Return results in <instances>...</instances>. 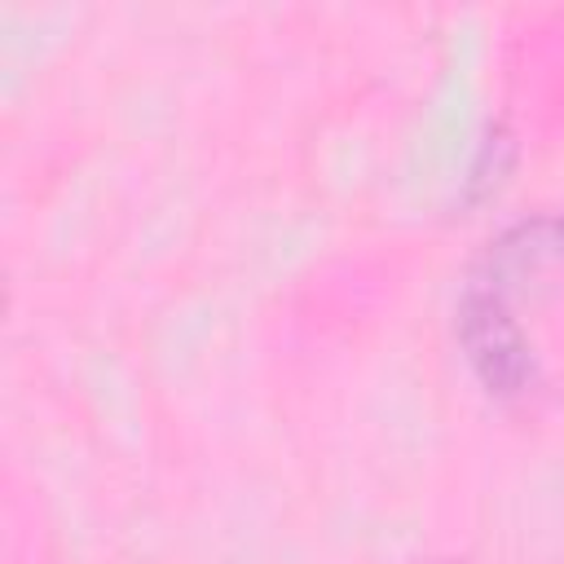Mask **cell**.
I'll return each instance as SVG.
<instances>
[{"label": "cell", "instance_id": "6da1fadb", "mask_svg": "<svg viewBox=\"0 0 564 564\" xmlns=\"http://www.w3.org/2000/svg\"><path fill=\"white\" fill-rule=\"evenodd\" d=\"M463 339H467V352L480 370V379L494 388V392H520L529 383V357H524V344L511 326V317L502 313L498 295H485L476 291L467 300V313H463Z\"/></svg>", "mask_w": 564, "mask_h": 564}]
</instances>
